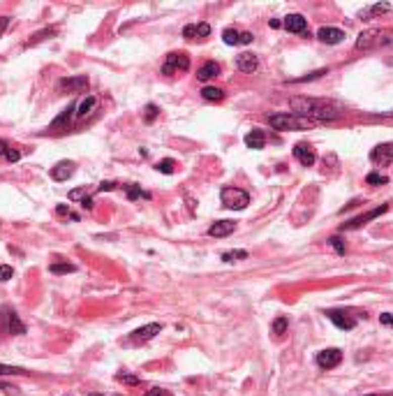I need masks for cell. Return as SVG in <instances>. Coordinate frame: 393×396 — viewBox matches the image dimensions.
<instances>
[{
  "instance_id": "obj_49",
  "label": "cell",
  "mask_w": 393,
  "mask_h": 396,
  "mask_svg": "<svg viewBox=\"0 0 393 396\" xmlns=\"http://www.w3.org/2000/svg\"><path fill=\"white\" fill-rule=\"evenodd\" d=\"M7 151H10V144L5 139H0V155H7Z\"/></svg>"
},
{
  "instance_id": "obj_33",
  "label": "cell",
  "mask_w": 393,
  "mask_h": 396,
  "mask_svg": "<svg viewBox=\"0 0 393 396\" xmlns=\"http://www.w3.org/2000/svg\"><path fill=\"white\" fill-rule=\"evenodd\" d=\"M287 327H289V320H287V318H278L273 322V334L275 336H282L284 331H287Z\"/></svg>"
},
{
  "instance_id": "obj_2",
  "label": "cell",
  "mask_w": 393,
  "mask_h": 396,
  "mask_svg": "<svg viewBox=\"0 0 393 396\" xmlns=\"http://www.w3.org/2000/svg\"><path fill=\"white\" fill-rule=\"evenodd\" d=\"M386 44H393V30L370 28V30H363L356 37V49H361V51H370V49H377V47H386Z\"/></svg>"
},
{
  "instance_id": "obj_5",
  "label": "cell",
  "mask_w": 393,
  "mask_h": 396,
  "mask_svg": "<svg viewBox=\"0 0 393 396\" xmlns=\"http://www.w3.org/2000/svg\"><path fill=\"white\" fill-rule=\"evenodd\" d=\"M187 70H190V58H187V54H183V51H171V54H167V61H164V65H162V74L171 77L176 72H187Z\"/></svg>"
},
{
  "instance_id": "obj_35",
  "label": "cell",
  "mask_w": 393,
  "mask_h": 396,
  "mask_svg": "<svg viewBox=\"0 0 393 396\" xmlns=\"http://www.w3.org/2000/svg\"><path fill=\"white\" fill-rule=\"evenodd\" d=\"M72 111H74V107H70V109H65L63 114L58 116L54 121V127H60V125H65V123H70V116H72Z\"/></svg>"
},
{
  "instance_id": "obj_30",
  "label": "cell",
  "mask_w": 393,
  "mask_h": 396,
  "mask_svg": "<svg viewBox=\"0 0 393 396\" xmlns=\"http://www.w3.org/2000/svg\"><path fill=\"white\" fill-rule=\"evenodd\" d=\"M174 167H176V162H174L171 158H167V160H160L155 169L162 171V174H174Z\"/></svg>"
},
{
  "instance_id": "obj_4",
  "label": "cell",
  "mask_w": 393,
  "mask_h": 396,
  "mask_svg": "<svg viewBox=\"0 0 393 396\" xmlns=\"http://www.w3.org/2000/svg\"><path fill=\"white\" fill-rule=\"evenodd\" d=\"M220 199L227 209H245L248 204H250V195L245 190H240V188H222V193H220Z\"/></svg>"
},
{
  "instance_id": "obj_20",
  "label": "cell",
  "mask_w": 393,
  "mask_h": 396,
  "mask_svg": "<svg viewBox=\"0 0 393 396\" xmlns=\"http://www.w3.org/2000/svg\"><path fill=\"white\" fill-rule=\"evenodd\" d=\"M284 28H287L289 33H306L308 21L301 17V14H289V17H284Z\"/></svg>"
},
{
  "instance_id": "obj_39",
  "label": "cell",
  "mask_w": 393,
  "mask_h": 396,
  "mask_svg": "<svg viewBox=\"0 0 393 396\" xmlns=\"http://www.w3.org/2000/svg\"><path fill=\"white\" fill-rule=\"evenodd\" d=\"M328 243H331V246H333V248H335V250H338L340 255L345 253V241H342V239H340V237H331V239H328Z\"/></svg>"
},
{
  "instance_id": "obj_40",
  "label": "cell",
  "mask_w": 393,
  "mask_h": 396,
  "mask_svg": "<svg viewBox=\"0 0 393 396\" xmlns=\"http://www.w3.org/2000/svg\"><path fill=\"white\" fill-rule=\"evenodd\" d=\"M211 35V26L208 23H197V37H208Z\"/></svg>"
},
{
  "instance_id": "obj_11",
  "label": "cell",
  "mask_w": 393,
  "mask_h": 396,
  "mask_svg": "<svg viewBox=\"0 0 393 396\" xmlns=\"http://www.w3.org/2000/svg\"><path fill=\"white\" fill-rule=\"evenodd\" d=\"M326 315H328V320L338 327V329L350 331V329H354V327H356V320L352 318L350 313H345V311H326Z\"/></svg>"
},
{
  "instance_id": "obj_25",
  "label": "cell",
  "mask_w": 393,
  "mask_h": 396,
  "mask_svg": "<svg viewBox=\"0 0 393 396\" xmlns=\"http://www.w3.org/2000/svg\"><path fill=\"white\" fill-rule=\"evenodd\" d=\"M116 380H118V382H123V385H132V387H137L139 382H141V378H137V375H132V373H125V371L116 375Z\"/></svg>"
},
{
  "instance_id": "obj_47",
  "label": "cell",
  "mask_w": 393,
  "mask_h": 396,
  "mask_svg": "<svg viewBox=\"0 0 393 396\" xmlns=\"http://www.w3.org/2000/svg\"><path fill=\"white\" fill-rule=\"evenodd\" d=\"M7 26H10V17H0V37L7 30Z\"/></svg>"
},
{
  "instance_id": "obj_19",
  "label": "cell",
  "mask_w": 393,
  "mask_h": 396,
  "mask_svg": "<svg viewBox=\"0 0 393 396\" xmlns=\"http://www.w3.org/2000/svg\"><path fill=\"white\" fill-rule=\"evenodd\" d=\"M386 12H391V5H388V3H377V5H370V7H366V10H361L359 17L363 19V21H370L372 17H379V14H386Z\"/></svg>"
},
{
  "instance_id": "obj_7",
  "label": "cell",
  "mask_w": 393,
  "mask_h": 396,
  "mask_svg": "<svg viewBox=\"0 0 393 396\" xmlns=\"http://www.w3.org/2000/svg\"><path fill=\"white\" fill-rule=\"evenodd\" d=\"M340 362H342V352H340L338 347H328V350L317 352V366L324 371L335 369Z\"/></svg>"
},
{
  "instance_id": "obj_16",
  "label": "cell",
  "mask_w": 393,
  "mask_h": 396,
  "mask_svg": "<svg viewBox=\"0 0 393 396\" xmlns=\"http://www.w3.org/2000/svg\"><path fill=\"white\" fill-rule=\"evenodd\" d=\"M236 67H238L240 72H248V74H252V72L259 67V61H257L255 54H240L238 58H236Z\"/></svg>"
},
{
  "instance_id": "obj_6",
  "label": "cell",
  "mask_w": 393,
  "mask_h": 396,
  "mask_svg": "<svg viewBox=\"0 0 393 396\" xmlns=\"http://www.w3.org/2000/svg\"><path fill=\"white\" fill-rule=\"evenodd\" d=\"M88 86H90V81H88V77H83V74H79V77H67V79H60L58 83V91L60 93H86Z\"/></svg>"
},
{
  "instance_id": "obj_32",
  "label": "cell",
  "mask_w": 393,
  "mask_h": 396,
  "mask_svg": "<svg viewBox=\"0 0 393 396\" xmlns=\"http://www.w3.org/2000/svg\"><path fill=\"white\" fill-rule=\"evenodd\" d=\"M127 199H139V197H151L148 193H143L141 186H127Z\"/></svg>"
},
{
  "instance_id": "obj_48",
  "label": "cell",
  "mask_w": 393,
  "mask_h": 396,
  "mask_svg": "<svg viewBox=\"0 0 393 396\" xmlns=\"http://www.w3.org/2000/svg\"><path fill=\"white\" fill-rule=\"evenodd\" d=\"M81 209L93 211V199H90V197H83V199H81Z\"/></svg>"
},
{
  "instance_id": "obj_41",
  "label": "cell",
  "mask_w": 393,
  "mask_h": 396,
  "mask_svg": "<svg viewBox=\"0 0 393 396\" xmlns=\"http://www.w3.org/2000/svg\"><path fill=\"white\" fill-rule=\"evenodd\" d=\"M67 197H70L72 202H77V199H83V197H88V195H86V188H77V190H72V193L67 195Z\"/></svg>"
},
{
  "instance_id": "obj_21",
  "label": "cell",
  "mask_w": 393,
  "mask_h": 396,
  "mask_svg": "<svg viewBox=\"0 0 393 396\" xmlns=\"http://www.w3.org/2000/svg\"><path fill=\"white\" fill-rule=\"evenodd\" d=\"M7 334H12V336H23L26 334V325L19 320V315L14 313V311L7 313Z\"/></svg>"
},
{
  "instance_id": "obj_17",
  "label": "cell",
  "mask_w": 393,
  "mask_h": 396,
  "mask_svg": "<svg viewBox=\"0 0 393 396\" xmlns=\"http://www.w3.org/2000/svg\"><path fill=\"white\" fill-rule=\"evenodd\" d=\"M245 146L252 151H262L266 146V135L262 130H250L245 135Z\"/></svg>"
},
{
  "instance_id": "obj_28",
  "label": "cell",
  "mask_w": 393,
  "mask_h": 396,
  "mask_svg": "<svg viewBox=\"0 0 393 396\" xmlns=\"http://www.w3.org/2000/svg\"><path fill=\"white\" fill-rule=\"evenodd\" d=\"M49 271L51 274H72V271H77V267L74 264H51L49 267Z\"/></svg>"
},
{
  "instance_id": "obj_1",
  "label": "cell",
  "mask_w": 393,
  "mask_h": 396,
  "mask_svg": "<svg viewBox=\"0 0 393 396\" xmlns=\"http://www.w3.org/2000/svg\"><path fill=\"white\" fill-rule=\"evenodd\" d=\"M291 107L296 109V114L303 116V118H310L312 123L317 121H335L342 116V111L333 105H326V102H319V100H308V98H294L291 100Z\"/></svg>"
},
{
  "instance_id": "obj_24",
  "label": "cell",
  "mask_w": 393,
  "mask_h": 396,
  "mask_svg": "<svg viewBox=\"0 0 393 396\" xmlns=\"http://www.w3.org/2000/svg\"><path fill=\"white\" fill-rule=\"evenodd\" d=\"M54 35H56V28H44V30H39L37 35H33V39H28L26 47H35V44L44 42L46 37H54Z\"/></svg>"
},
{
  "instance_id": "obj_8",
  "label": "cell",
  "mask_w": 393,
  "mask_h": 396,
  "mask_svg": "<svg viewBox=\"0 0 393 396\" xmlns=\"http://www.w3.org/2000/svg\"><path fill=\"white\" fill-rule=\"evenodd\" d=\"M294 158L299 160L303 167H312V165H315V160H317V153H315V149H312L310 144L299 142L294 146Z\"/></svg>"
},
{
  "instance_id": "obj_53",
  "label": "cell",
  "mask_w": 393,
  "mask_h": 396,
  "mask_svg": "<svg viewBox=\"0 0 393 396\" xmlns=\"http://www.w3.org/2000/svg\"><path fill=\"white\" fill-rule=\"evenodd\" d=\"M114 396H123V394H114Z\"/></svg>"
},
{
  "instance_id": "obj_3",
  "label": "cell",
  "mask_w": 393,
  "mask_h": 396,
  "mask_svg": "<svg viewBox=\"0 0 393 396\" xmlns=\"http://www.w3.org/2000/svg\"><path fill=\"white\" fill-rule=\"evenodd\" d=\"M268 123H271L273 130H282V132L284 130H308V127L315 125L310 118H303L299 114H273V116H268Z\"/></svg>"
},
{
  "instance_id": "obj_14",
  "label": "cell",
  "mask_w": 393,
  "mask_h": 396,
  "mask_svg": "<svg viewBox=\"0 0 393 396\" xmlns=\"http://www.w3.org/2000/svg\"><path fill=\"white\" fill-rule=\"evenodd\" d=\"M317 37L322 39L324 44H340L345 39V33L340 28H331V26H324L317 30Z\"/></svg>"
},
{
  "instance_id": "obj_38",
  "label": "cell",
  "mask_w": 393,
  "mask_h": 396,
  "mask_svg": "<svg viewBox=\"0 0 393 396\" xmlns=\"http://www.w3.org/2000/svg\"><path fill=\"white\" fill-rule=\"evenodd\" d=\"M116 186H118L116 181H102L97 186V193H111V190H116Z\"/></svg>"
},
{
  "instance_id": "obj_22",
  "label": "cell",
  "mask_w": 393,
  "mask_h": 396,
  "mask_svg": "<svg viewBox=\"0 0 393 396\" xmlns=\"http://www.w3.org/2000/svg\"><path fill=\"white\" fill-rule=\"evenodd\" d=\"M97 107V98H93V95H86V100H81V105H79L77 109V118H86L90 111Z\"/></svg>"
},
{
  "instance_id": "obj_50",
  "label": "cell",
  "mask_w": 393,
  "mask_h": 396,
  "mask_svg": "<svg viewBox=\"0 0 393 396\" xmlns=\"http://www.w3.org/2000/svg\"><path fill=\"white\" fill-rule=\"evenodd\" d=\"M280 26H282V23H280L278 19H273V21H271V28H280Z\"/></svg>"
},
{
  "instance_id": "obj_46",
  "label": "cell",
  "mask_w": 393,
  "mask_h": 396,
  "mask_svg": "<svg viewBox=\"0 0 393 396\" xmlns=\"http://www.w3.org/2000/svg\"><path fill=\"white\" fill-rule=\"evenodd\" d=\"M252 39H255V35H252V33H240L238 44H252Z\"/></svg>"
},
{
  "instance_id": "obj_34",
  "label": "cell",
  "mask_w": 393,
  "mask_h": 396,
  "mask_svg": "<svg viewBox=\"0 0 393 396\" xmlns=\"http://www.w3.org/2000/svg\"><path fill=\"white\" fill-rule=\"evenodd\" d=\"M158 114H160V109L155 105H146V111H143V121H146V123H153L155 118H158Z\"/></svg>"
},
{
  "instance_id": "obj_29",
  "label": "cell",
  "mask_w": 393,
  "mask_h": 396,
  "mask_svg": "<svg viewBox=\"0 0 393 396\" xmlns=\"http://www.w3.org/2000/svg\"><path fill=\"white\" fill-rule=\"evenodd\" d=\"M248 250H229V253H222L224 262H236V259H245Z\"/></svg>"
},
{
  "instance_id": "obj_9",
  "label": "cell",
  "mask_w": 393,
  "mask_h": 396,
  "mask_svg": "<svg viewBox=\"0 0 393 396\" xmlns=\"http://www.w3.org/2000/svg\"><path fill=\"white\" fill-rule=\"evenodd\" d=\"M160 331H162V325H158V322H151V325L139 327L137 331H132L130 341L132 343H146V341H151V338H155Z\"/></svg>"
},
{
  "instance_id": "obj_42",
  "label": "cell",
  "mask_w": 393,
  "mask_h": 396,
  "mask_svg": "<svg viewBox=\"0 0 393 396\" xmlns=\"http://www.w3.org/2000/svg\"><path fill=\"white\" fill-rule=\"evenodd\" d=\"M183 37H185V39H194L197 37V26H194V23H190V26L183 28Z\"/></svg>"
},
{
  "instance_id": "obj_26",
  "label": "cell",
  "mask_w": 393,
  "mask_h": 396,
  "mask_svg": "<svg viewBox=\"0 0 393 396\" xmlns=\"http://www.w3.org/2000/svg\"><path fill=\"white\" fill-rule=\"evenodd\" d=\"M222 39H224V44H238L240 33L236 30V28H227V30L222 33Z\"/></svg>"
},
{
  "instance_id": "obj_44",
  "label": "cell",
  "mask_w": 393,
  "mask_h": 396,
  "mask_svg": "<svg viewBox=\"0 0 393 396\" xmlns=\"http://www.w3.org/2000/svg\"><path fill=\"white\" fill-rule=\"evenodd\" d=\"M143 396H169V391H164V389H160V387H153V389H148Z\"/></svg>"
},
{
  "instance_id": "obj_23",
  "label": "cell",
  "mask_w": 393,
  "mask_h": 396,
  "mask_svg": "<svg viewBox=\"0 0 393 396\" xmlns=\"http://www.w3.org/2000/svg\"><path fill=\"white\" fill-rule=\"evenodd\" d=\"M202 98L208 100V102H222V100H224V91H222V88H215V86H206L202 91Z\"/></svg>"
},
{
  "instance_id": "obj_37",
  "label": "cell",
  "mask_w": 393,
  "mask_h": 396,
  "mask_svg": "<svg viewBox=\"0 0 393 396\" xmlns=\"http://www.w3.org/2000/svg\"><path fill=\"white\" fill-rule=\"evenodd\" d=\"M56 213H58V215H67V218H72V220H79V215L72 213L70 206H65V204H58V206H56Z\"/></svg>"
},
{
  "instance_id": "obj_51",
  "label": "cell",
  "mask_w": 393,
  "mask_h": 396,
  "mask_svg": "<svg viewBox=\"0 0 393 396\" xmlns=\"http://www.w3.org/2000/svg\"><path fill=\"white\" fill-rule=\"evenodd\" d=\"M366 396H386V394H366Z\"/></svg>"
},
{
  "instance_id": "obj_10",
  "label": "cell",
  "mask_w": 393,
  "mask_h": 396,
  "mask_svg": "<svg viewBox=\"0 0 393 396\" xmlns=\"http://www.w3.org/2000/svg\"><path fill=\"white\" fill-rule=\"evenodd\" d=\"M370 160L375 165H388V162H393V142L375 146L370 153Z\"/></svg>"
},
{
  "instance_id": "obj_27",
  "label": "cell",
  "mask_w": 393,
  "mask_h": 396,
  "mask_svg": "<svg viewBox=\"0 0 393 396\" xmlns=\"http://www.w3.org/2000/svg\"><path fill=\"white\" fill-rule=\"evenodd\" d=\"M26 369L21 366H10V364H0V375H23Z\"/></svg>"
},
{
  "instance_id": "obj_15",
  "label": "cell",
  "mask_w": 393,
  "mask_h": 396,
  "mask_svg": "<svg viewBox=\"0 0 393 396\" xmlns=\"http://www.w3.org/2000/svg\"><path fill=\"white\" fill-rule=\"evenodd\" d=\"M234 230H236V223H234V220H218L215 225L208 227V237L222 239V237H229Z\"/></svg>"
},
{
  "instance_id": "obj_45",
  "label": "cell",
  "mask_w": 393,
  "mask_h": 396,
  "mask_svg": "<svg viewBox=\"0 0 393 396\" xmlns=\"http://www.w3.org/2000/svg\"><path fill=\"white\" fill-rule=\"evenodd\" d=\"M19 158H21V153L14 151V149H10V151H7V155H5V160H10V162H17Z\"/></svg>"
},
{
  "instance_id": "obj_43",
  "label": "cell",
  "mask_w": 393,
  "mask_h": 396,
  "mask_svg": "<svg viewBox=\"0 0 393 396\" xmlns=\"http://www.w3.org/2000/svg\"><path fill=\"white\" fill-rule=\"evenodd\" d=\"M379 322H382L384 327H393V313H382L379 315Z\"/></svg>"
},
{
  "instance_id": "obj_12",
  "label": "cell",
  "mask_w": 393,
  "mask_h": 396,
  "mask_svg": "<svg viewBox=\"0 0 393 396\" xmlns=\"http://www.w3.org/2000/svg\"><path fill=\"white\" fill-rule=\"evenodd\" d=\"M384 211H388V204H382V206H377V209H372V211H368L366 215H359V218H354V220H350V223H345L340 230H356V227H361V225H366L368 220H372V218H377V215H382Z\"/></svg>"
},
{
  "instance_id": "obj_18",
  "label": "cell",
  "mask_w": 393,
  "mask_h": 396,
  "mask_svg": "<svg viewBox=\"0 0 393 396\" xmlns=\"http://www.w3.org/2000/svg\"><path fill=\"white\" fill-rule=\"evenodd\" d=\"M218 74H220V65L213 61L204 63V65L197 70V79H199V81H211V79H215Z\"/></svg>"
},
{
  "instance_id": "obj_52",
  "label": "cell",
  "mask_w": 393,
  "mask_h": 396,
  "mask_svg": "<svg viewBox=\"0 0 393 396\" xmlns=\"http://www.w3.org/2000/svg\"><path fill=\"white\" fill-rule=\"evenodd\" d=\"M90 396H102V394H90Z\"/></svg>"
},
{
  "instance_id": "obj_31",
  "label": "cell",
  "mask_w": 393,
  "mask_h": 396,
  "mask_svg": "<svg viewBox=\"0 0 393 396\" xmlns=\"http://www.w3.org/2000/svg\"><path fill=\"white\" fill-rule=\"evenodd\" d=\"M366 183L368 186H384V183H388V179L382 174H377V171H372V174L366 176Z\"/></svg>"
},
{
  "instance_id": "obj_36",
  "label": "cell",
  "mask_w": 393,
  "mask_h": 396,
  "mask_svg": "<svg viewBox=\"0 0 393 396\" xmlns=\"http://www.w3.org/2000/svg\"><path fill=\"white\" fill-rule=\"evenodd\" d=\"M12 276H14V269L7 267V264H0V283H7Z\"/></svg>"
},
{
  "instance_id": "obj_13",
  "label": "cell",
  "mask_w": 393,
  "mask_h": 396,
  "mask_svg": "<svg viewBox=\"0 0 393 396\" xmlns=\"http://www.w3.org/2000/svg\"><path fill=\"white\" fill-rule=\"evenodd\" d=\"M74 169H77V165L72 160H60L56 167H51V179L54 181H67L74 174Z\"/></svg>"
}]
</instances>
